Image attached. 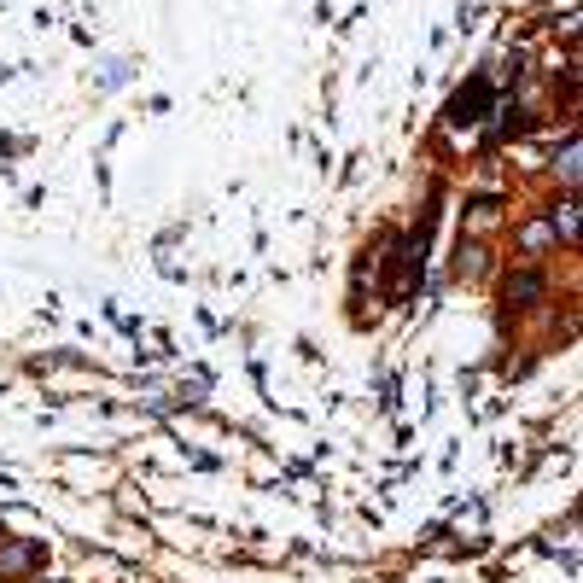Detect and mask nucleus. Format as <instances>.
I'll return each mask as SVG.
<instances>
[{
	"label": "nucleus",
	"instance_id": "nucleus-6",
	"mask_svg": "<svg viewBox=\"0 0 583 583\" xmlns=\"http://www.w3.org/2000/svg\"><path fill=\"white\" fill-rule=\"evenodd\" d=\"M455 269H461V275H479V269H484V245L461 240V263H455Z\"/></svg>",
	"mask_w": 583,
	"mask_h": 583
},
{
	"label": "nucleus",
	"instance_id": "nucleus-4",
	"mask_svg": "<svg viewBox=\"0 0 583 583\" xmlns=\"http://www.w3.org/2000/svg\"><path fill=\"white\" fill-rule=\"evenodd\" d=\"M549 234L554 240H578V199H572V193H566V199H560V205H554V216H549Z\"/></svg>",
	"mask_w": 583,
	"mask_h": 583
},
{
	"label": "nucleus",
	"instance_id": "nucleus-5",
	"mask_svg": "<svg viewBox=\"0 0 583 583\" xmlns=\"http://www.w3.org/2000/svg\"><path fill=\"white\" fill-rule=\"evenodd\" d=\"M554 170H560V181H566V187H578V140H566V152L554 158Z\"/></svg>",
	"mask_w": 583,
	"mask_h": 583
},
{
	"label": "nucleus",
	"instance_id": "nucleus-1",
	"mask_svg": "<svg viewBox=\"0 0 583 583\" xmlns=\"http://www.w3.org/2000/svg\"><path fill=\"white\" fill-rule=\"evenodd\" d=\"M543 292H549V286H543V275H537V269H519V275L508 280V304H514V309H531Z\"/></svg>",
	"mask_w": 583,
	"mask_h": 583
},
{
	"label": "nucleus",
	"instance_id": "nucleus-2",
	"mask_svg": "<svg viewBox=\"0 0 583 583\" xmlns=\"http://www.w3.org/2000/svg\"><path fill=\"white\" fill-rule=\"evenodd\" d=\"M484 100H490V82H473V88H467V94H461V100L449 105L444 117H449V123H455V129H461V123H479V117H473V111H484Z\"/></svg>",
	"mask_w": 583,
	"mask_h": 583
},
{
	"label": "nucleus",
	"instance_id": "nucleus-3",
	"mask_svg": "<svg viewBox=\"0 0 583 583\" xmlns=\"http://www.w3.org/2000/svg\"><path fill=\"white\" fill-rule=\"evenodd\" d=\"M41 566V543H0V572H35Z\"/></svg>",
	"mask_w": 583,
	"mask_h": 583
}]
</instances>
